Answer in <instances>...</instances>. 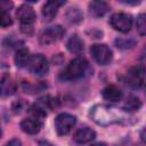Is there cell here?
Listing matches in <instances>:
<instances>
[{
	"label": "cell",
	"instance_id": "obj_27",
	"mask_svg": "<svg viewBox=\"0 0 146 146\" xmlns=\"http://www.w3.org/2000/svg\"><path fill=\"white\" fill-rule=\"evenodd\" d=\"M1 135H2V131H1V128H0V137H1Z\"/></svg>",
	"mask_w": 146,
	"mask_h": 146
},
{
	"label": "cell",
	"instance_id": "obj_18",
	"mask_svg": "<svg viewBox=\"0 0 146 146\" xmlns=\"http://www.w3.org/2000/svg\"><path fill=\"white\" fill-rule=\"evenodd\" d=\"M66 17L71 23H79L83 19V14L79 8H70L66 13Z\"/></svg>",
	"mask_w": 146,
	"mask_h": 146
},
{
	"label": "cell",
	"instance_id": "obj_5",
	"mask_svg": "<svg viewBox=\"0 0 146 146\" xmlns=\"http://www.w3.org/2000/svg\"><path fill=\"white\" fill-rule=\"evenodd\" d=\"M64 33H65V31L60 25L50 26L41 32V34L39 36V42L42 46H48V44L55 43L63 38Z\"/></svg>",
	"mask_w": 146,
	"mask_h": 146
},
{
	"label": "cell",
	"instance_id": "obj_13",
	"mask_svg": "<svg viewBox=\"0 0 146 146\" xmlns=\"http://www.w3.org/2000/svg\"><path fill=\"white\" fill-rule=\"evenodd\" d=\"M102 95L103 97L106 99V100H110V102H119L121 98H122V91L114 84H108L106 86L103 91H102Z\"/></svg>",
	"mask_w": 146,
	"mask_h": 146
},
{
	"label": "cell",
	"instance_id": "obj_12",
	"mask_svg": "<svg viewBox=\"0 0 146 146\" xmlns=\"http://www.w3.org/2000/svg\"><path fill=\"white\" fill-rule=\"evenodd\" d=\"M96 137V133L92 129L88 128V127H84V128H80L78 129L74 135H73V140L78 144H86V143H89L91 141L92 139H95Z\"/></svg>",
	"mask_w": 146,
	"mask_h": 146
},
{
	"label": "cell",
	"instance_id": "obj_19",
	"mask_svg": "<svg viewBox=\"0 0 146 146\" xmlns=\"http://www.w3.org/2000/svg\"><path fill=\"white\" fill-rule=\"evenodd\" d=\"M140 105H141V103L137 97L129 96L124 104V108H125V111H137L140 107Z\"/></svg>",
	"mask_w": 146,
	"mask_h": 146
},
{
	"label": "cell",
	"instance_id": "obj_21",
	"mask_svg": "<svg viewBox=\"0 0 146 146\" xmlns=\"http://www.w3.org/2000/svg\"><path fill=\"white\" fill-rule=\"evenodd\" d=\"M115 44L117 48H122V49H127V48H132L136 42L132 39H116L115 40Z\"/></svg>",
	"mask_w": 146,
	"mask_h": 146
},
{
	"label": "cell",
	"instance_id": "obj_4",
	"mask_svg": "<svg viewBox=\"0 0 146 146\" xmlns=\"http://www.w3.org/2000/svg\"><path fill=\"white\" fill-rule=\"evenodd\" d=\"M124 81L128 86L132 88H140L144 84L145 81V68L144 65H137L132 66L128 70Z\"/></svg>",
	"mask_w": 146,
	"mask_h": 146
},
{
	"label": "cell",
	"instance_id": "obj_2",
	"mask_svg": "<svg viewBox=\"0 0 146 146\" xmlns=\"http://www.w3.org/2000/svg\"><path fill=\"white\" fill-rule=\"evenodd\" d=\"M89 70V63L83 57H76L66 65V67L60 72L59 78L62 80H76L83 78Z\"/></svg>",
	"mask_w": 146,
	"mask_h": 146
},
{
	"label": "cell",
	"instance_id": "obj_14",
	"mask_svg": "<svg viewBox=\"0 0 146 146\" xmlns=\"http://www.w3.org/2000/svg\"><path fill=\"white\" fill-rule=\"evenodd\" d=\"M21 128L24 132H26L29 135H35L40 131L41 122H39L32 117H29V119H25L21 122Z\"/></svg>",
	"mask_w": 146,
	"mask_h": 146
},
{
	"label": "cell",
	"instance_id": "obj_22",
	"mask_svg": "<svg viewBox=\"0 0 146 146\" xmlns=\"http://www.w3.org/2000/svg\"><path fill=\"white\" fill-rule=\"evenodd\" d=\"M13 24V19L8 13H0V27H7Z\"/></svg>",
	"mask_w": 146,
	"mask_h": 146
},
{
	"label": "cell",
	"instance_id": "obj_15",
	"mask_svg": "<svg viewBox=\"0 0 146 146\" xmlns=\"http://www.w3.org/2000/svg\"><path fill=\"white\" fill-rule=\"evenodd\" d=\"M110 10V6L104 1H91L89 3V11L95 17L104 16Z\"/></svg>",
	"mask_w": 146,
	"mask_h": 146
},
{
	"label": "cell",
	"instance_id": "obj_1",
	"mask_svg": "<svg viewBox=\"0 0 146 146\" xmlns=\"http://www.w3.org/2000/svg\"><path fill=\"white\" fill-rule=\"evenodd\" d=\"M90 115L95 122L103 124V125L123 122L128 119L127 113L124 111H122L120 108H115V107L105 106V105L95 106L92 108V111L90 112Z\"/></svg>",
	"mask_w": 146,
	"mask_h": 146
},
{
	"label": "cell",
	"instance_id": "obj_7",
	"mask_svg": "<svg viewBox=\"0 0 146 146\" xmlns=\"http://www.w3.org/2000/svg\"><path fill=\"white\" fill-rule=\"evenodd\" d=\"M110 24L114 30L122 32V33H127L131 29L132 18L130 15H128L125 13H116L111 16Z\"/></svg>",
	"mask_w": 146,
	"mask_h": 146
},
{
	"label": "cell",
	"instance_id": "obj_23",
	"mask_svg": "<svg viewBox=\"0 0 146 146\" xmlns=\"http://www.w3.org/2000/svg\"><path fill=\"white\" fill-rule=\"evenodd\" d=\"M14 7V3L8 0H0V13H8Z\"/></svg>",
	"mask_w": 146,
	"mask_h": 146
},
{
	"label": "cell",
	"instance_id": "obj_6",
	"mask_svg": "<svg viewBox=\"0 0 146 146\" xmlns=\"http://www.w3.org/2000/svg\"><path fill=\"white\" fill-rule=\"evenodd\" d=\"M76 122V119L74 115L70 114V113H60L56 116L55 119V128L58 135L64 136L67 135L72 128L74 127Z\"/></svg>",
	"mask_w": 146,
	"mask_h": 146
},
{
	"label": "cell",
	"instance_id": "obj_20",
	"mask_svg": "<svg viewBox=\"0 0 146 146\" xmlns=\"http://www.w3.org/2000/svg\"><path fill=\"white\" fill-rule=\"evenodd\" d=\"M136 26H137V31L140 35H145L146 33V19H145V14H140L137 18L136 22Z\"/></svg>",
	"mask_w": 146,
	"mask_h": 146
},
{
	"label": "cell",
	"instance_id": "obj_11",
	"mask_svg": "<svg viewBox=\"0 0 146 146\" xmlns=\"http://www.w3.org/2000/svg\"><path fill=\"white\" fill-rule=\"evenodd\" d=\"M63 3H65V1H47L43 5L42 10H41L43 19L49 22L52 18H55V16L57 15V11H58V7Z\"/></svg>",
	"mask_w": 146,
	"mask_h": 146
},
{
	"label": "cell",
	"instance_id": "obj_25",
	"mask_svg": "<svg viewBox=\"0 0 146 146\" xmlns=\"http://www.w3.org/2000/svg\"><path fill=\"white\" fill-rule=\"evenodd\" d=\"M40 145L41 146H52V145H50L49 143H46V141H40Z\"/></svg>",
	"mask_w": 146,
	"mask_h": 146
},
{
	"label": "cell",
	"instance_id": "obj_16",
	"mask_svg": "<svg viewBox=\"0 0 146 146\" xmlns=\"http://www.w3.org/2000/svg\"><path fill=\"white\" fill-rule=\"evenodd\" d=\"M66 47L71 52L78 55V54H81L83 51V41L81 40V38L78 34H73L68 39V41L66 43Z\"/></svg>",
	"mask_w": 146,
	"mask_h": 146
},
{
	"label": "cell",
	"instance_id": "obj_3",
	"mask_svg": "<svg viewBox=\"0 0 146 146\" xmlns=\"http://www.w3.org/2000/svg\"><path fill=\"white\" fill-rule=\"evenodd\" d=\"M16 17L21 22L22 30L27 33V29L32 30V24L35 21V13L33 8L26 3L21 5L16 11Z\"/></svg>",
	"mask_w": 146,
	"mask_h": 146
},
{
	"label": "cell",
	"instance_id": "obj_10",
	"mask_svg": "<svg viewBox=\"0 0 146 146\" xmlns=\"http://www.w3.org/2000/svg\"><path fill=\"white\" fill-rule=\"evenodd\" d=\"M16 88H17L16 82L8 73H5L0 78V96L2 97L11 96L13 94H15Z\"/></svg>",
	"mask_w": 146,
	"mask_h": 146
},
{
	"label": "cell",
	"instance_id": "obj_26",
	"mask_svg": "<svg viewBox=\"0 0 146 146\" xmlns=\"http://www.w3.org/2000/svg\"><path fill=\"white\" fill-rule=\"evenodd\" d=\"M91 146H106L104 143H96V144H92Z\"/></svg>",
	"mask_w": 146,
	"mask_h": 146
},
{
	"label": "cell",
	"instance_id": "obj_24",
	"mask_svg": "<svg viewBox=\"0 0 146 146\" xmlns=\"http://www.w3.org/2000/svg\"><path fill=\"white\" fill-rule=\"evenodd\" d=\"M5 146H22V143H21V140L18 138H14L10 141H8Z\"/></svg>",
	"mask_w": 146,
	"mask_h": 146
},
{
	"label": "cell",
	"instance_id": "obj_8",
	"mask_svg": "<svg viewBox=\"0 0 146 146\" xmlns=\"http://www.w3.org/2000/svg\"><path fill=\"white\" fill-rule=\"evenodd\" d=\"M90 52L94 57V59L99 65H107L112 60V50L104 43H96L92 44L90 48Z\"/></svg>",
	"mask_w": 146,
	"mask_h": 146
},
{
	"label": "cell",
	"instance_id": "obj_9",
	"mask_svg": "<svg viewBox=\"0 0 146 146\" xmlns=\"http://www.w3.org/2000/svg\"><path fill=\"white\" fill-rule=\"evenodd\" d=\"M27 67H29L30 72L33 73V74H35V75H44V74H47V72L49 70L48 60L41 54L32 55L30 57Z\"/></svg>",
	"mask_w": 146,
	"mask_h": 146
},
{
	"label": "cell",
	"instance_id": "obj_17",
	"mask_svg": "<svg viewBox=\"0 0 146 146\" xmlns=\"http://www.w3.org/2000/svg\"><path fill=\"white\" fill-rule=\"evenodd\" d=\"M30 57H31V55L26 48H19L15 54L14 60L18 67H24V66H27Z\"/></svg>",
	"mask_w": 146,
	"mask_h": 146
}]
</instances>
